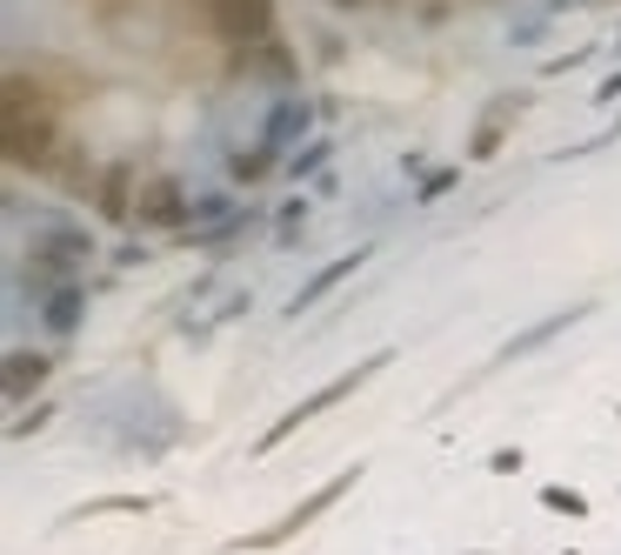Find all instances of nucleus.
I'll return each instance as SVG.
<instances>
[{"label": "nucleus", "mask_w": 621, "mask_h": 555, "mask_svg": "<svg viewBox=\"0 0 621 555\" xmlns=\"http://www.w3.org/2000/svg\"><path fill=\"white\" fill-rule=\"evenodd\" d=\"M80 314H87V288H80V281H60V288L41 301V329H47L54 342H67V335L80 329Z\"/></svg>", "instance_id": "obj_6"}, {"label": "nucleus", "mask_w": 621, "mask_h": 555, "mask_svg": "<svg viewBox=\"0 0 621 555\" xmlns=\"http://www.w3.org/2000/svg\"><path fill=\"white\" fill-rule=\"evenodd\" d=\"M334 8H362V0H334Z\"/></svg>", "instance_id": "obj_22"}, {"label": "nucleus", "mask_w": 621, "mask_h": 555, "mask_svg": "<svg viewBox=\"0 0 621 555\" xmlns=\"http://www.w3.org/2000/svg\"><path fill=\"white\" fill-rule=\"evenodd\" d=\"M581 314H588V308H555V314H548V322H535V329H521V335H514V342H508V348H501L495 362H521V355H535V348H548L555 335H568V329L581 322Z\"/></svg>", "instance_id": "obj_7"}, {"label": "nucleus", "mask_w": 621, "mask_h": 555, "mask_svg": "<svg viewBox=\"0 0 621 555\" xmlns=\"http://www.w3.org/2000/svg\"><path fill=\"white\" fill-rule=\"evenodd\" d=\"M301 227H308V201H288V208H281V221H275V242H295Z\"/></svg>", "instance_id": "obj_18"}, {"label": "nucleus", "mask_w": 621, "mask_h": 555, "mask_svg": "<svg viewBox=\"0 0 621 555\" xmlns=\"http://www.w3.org/2000/svg\"><path fill=\"white\" fill-rule=\"evenodd\" d=\"M134 221H141V227H188V221H195V201L181 195V181L154 175V181H141V195H134Z\"/></svg>", "instance_id": "obj_4"}, {"label": "nucleus", "mask_w": 621, "mask_h": 555, "mask_svg": "<svg viewBox=\"0 0 621 555\" xmlns=\"http://www.w3.org/2000/svg\"><path fill=\"white\" fill-rule=\"evenodd\" d=\"M147 262V248L141 242H127V248H114V268H141Z\"/></svg>", "instance_id": "obj_19"}, {"label": "nucleus", "mask_w": 621, "mask_h": 555, "mask_svg": "<svg viewBox=\"0 0 621 555\" xmlns=\"http://www.w3.org/2000/svg\"><path fill=\"white\" fill-rule=\"evenodd\" d=\"M134 195H141V188H134V168L114 162V168L101 175V214H108V221H127V214H134Z\"/></svg>", "instance_id": "obj_11"}, {"label": "nucleus", "mask_w": 621, "mask_h": 555, "mask_svg": "<svg viewBox=\"0 0 621 555\" xmlns=\"http://www.w3.org/2000/svg\"><path fill=\"white\" fill-rule=\"evenodd\" d=\"M542 509H555V515H568V522H581V515H588V496H575V489L548 482V489H542Z\"/></svg>", "instance_id": "obj_15"}, {"label": "nucleus", "mask_w": 621, "mask_h": 555, "mask_svg": "<svg viewBox=\"0 0 621 555\" xmlns=\"http://www.w3.org/2000/svg\"><path fill=\"white\" fill-rule=\"evenodd\" d=\"M595 101H621V67H614V74H608V81L595 88Z\"/></svg>", "instance_id": "obj_20"}, {"label": "nucleus", "mask_w": 621, "mask_h": 555, "mask_svg": "<svg viewBox=\"0 0 621 555\" xmlns=\"http://www.w3.org/2000/svg\"><path fill=\"white\" fill-rule=\"evenodd\" d=\"M388 362H395V355L381 348V355H368V362H354V368H341L334 381H321L314 395H301V402H295V409H288V415H281L275 429H260V442H254V455H275V448H281V442H288V435H295L301 422H314V415H328L334 402H347V395H354V388H362V381H375V375H381Z\"/></svg>", "instance_id": "obj_1"}, {"label": "nucleus", "mask_w": 621, "mask_h": 555, "mask_svg": "<svg viewBox=\"0 0 621 555\" xmlns=\"http://www.w3.org/2000/svg\"><path fill=\"white\" fill-rule=\"evenodd\" d=\"M260 141H275V147L314 141V101H308V95H281L275 114H268V127H260Z\"/></svg>", "instance_id": "obj_5"}, {"label": "nucleus", "mask_w": 621, "mask_h": 555, "mask_svg": "<svg viewBox=\"0 0 621 555\" xmlns=\"http://www.w3.org/2000/svg\"><path fill=\"white\" fill-rule=\"evenodd\" d=\"M275 168H288L275 141H254V147H234V154H228V175H234V181H247V188H254V181H268Z\"/></svg>", "instance_id": "obj_9"}, {"label": "nucleus", "mask_w": 621, "mask_h": 555, "mask_svg": "<svg viewBox=\"0 0 621 555\" xmlns=\"http://www.w3.org/2000/svg\"><path fill=\"white\" fill-rule=\"evenodd\" d=\"M362 262H368V248H354V255H341V262H328V268H321V275H308V281H301V295H295V308H288V314H308V308H314V301H328V295H334V288H341V281H347V275H354V268H362Z\"/></svg>", "instance_id": "obj_8"}, {"label": "nucleus", "mask_w": 621, "mask_h": 555, "mask_svg": "<svg viewBox=\"0 0 621 555\" xmlns=\"http://www.w3.org/2000/svg\"><path fill=\"white\" fill-rule=\"evenodd\" d=\"M154 502L147 496H101V502H87V509H74L67 522H87V515H147Z\"/></svg>", "instance_id": "obj_14"}, {"label": "nucleus", "mask_w": 621, "mask_h": 555, "mask_svg": "<svg viewBox=\"0 0 621 555\" xmlns=\"http://www.w3.org/2000/svg\"><path fill=\"white\" fill-rule=\"evenodd\" d=\"M354 482H362V462H354V468H341V475H334V482H321V489H314L308 502H295V509H288V515H281L275 529H260V535H241L234 548H275V542H288V535H301V529H308L314 515H328V509H334V502H341V496H347Z\"/></svg>", "instance_id": "obj_2"}, {"label": "nucleus", "mask_w": 621, "mask_h": 555, "mask_svg": "<svg viewBox=\"0 0 621 555\" xmlns=\"http://www.w3.org/2000/svg\"><path fill=\"white\" fill-rule=\"evenodd\" d=\"M47 368H54V362H47V355H34V348H14V355H8V402H14V409H21L27 395L47 381Z\"/></svg>", "instance_id": "obj_10"}, {"label": "nucleus", "mask_w": 621, "mask_h": 555, "mask_svg": "<svg viewBox=\"0 0 621 555\" xmlns=\"http://www.w3.org/2000/svg\"><path fill=\"white\" fill-rule=\"evenodd\" d=\"M328 154H334V141H301V147L288 154V175H295V181H314V175L328 168Z\"/></svg>", "instance_id": "obj_13"}, {"label": "nucleus", "mask_w": 621, "mask_h": 555, "mask_svg": "<svg viewBox=\"0 0 621 555\" xmlns=\"http://www.w3.org/2000/svg\"><path fill=\"white\" fill-rule=\"evenodd\" d=\"M228 214H241L234 195H195V227H214V221H228Z\"/></svg>", "instance_id": "obj_16"}, {"label": "nucleus", "mask_w": 621, "mask_h": 555, "mask_svg": "<svg viewBox=\"0 0 621 555\" xmlns=\"http://www.w3.org/2000/svg\"><path fill=\"white\" fill-rule=\"evenodd\" d=\"M608 141H621V121H614V127H608V134H601V141H588V147H608Z\"/></svg>", "instance_id": "obj_21"}, {"label": "nucleus", "mask_w": 621, "mask_h": 555, "mask_svg": "<svg viewBox=\"0 0 621 555\" xmlns=\"http://www.w3.org/2000/svg\"><path fill=\"white\" fill-rule=\"evenodd\" d=\"M455 181H462V175H455V168H434V175H428V181H421V188H414V208H428V201H441V195H448V188H455Z\"/></svg>", "instance_id": "obj_17"}, {"label": "nucleus", "mask_w": 621, "mask_h": 555, "mask_svg": "<svg viewBox=\"0 0 621 555\" xmlns=\"http://www.w3.org/2000/svg\"><path fill=\"white\" fill-rule=\"evenodd\" d=\"M521 114V95H501L488 114H481V127H475V154H481V162H488V154H495V141H501V127Z\"/></svg>", "instance_id": "obj_12"}, {"label": "nucleus", "mask_w": 621, "mask_h": 555, "mask_svg": "<svg viewBox=\"0 0 621 555\" xmlns=\"http://www.w3.org/2000/svg\"><path fill=\"white\" fill-rule=\"evenodd\" d=\"M208 21L221 41H268L275 34V0H208Z\"/></svg>", "instance_id": "obj_3"}]
</instances>
